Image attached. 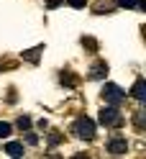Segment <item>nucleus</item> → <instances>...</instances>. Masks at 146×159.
Segmentation results:
<instances>
[{"label": "nucleus", "instance_id": "f257e3e1", "mask_svg": "<svg viewBox=\"0 0 146 159\" xmlns=\"http://www.w3.org/2000/svg\"><path fill=\"white\" fill-rule=\"evenodd\" d=\"M74 134L80 136V139H87V141H90V139L95 136V123L90 121V118L80 116V118L74 121Z\"/></svg>", "mask_w": 146, "mask_h": 159}, {"label": "nucleus", "instance_id": "f03ea898", "mask_svg": "<svg viewBox=\"0 0 146 159\" xmlns=\"http://www.w3.org/2000/svg\"><path fill=\"white\" fill-rule=\"evenodd\" d=\"M100 123L103 126H118L121 123V113L115 111V105H108L100 111Z\"/></svg>", "mask_w": 146, "mask_h": 159}, {"label": "nucleus", "instance_id": "7ed1b4c3", "mask_svg": "<svg viewBox=\"0 0 146 159\" xmlns=\"http://www.w3.org/2000/svg\"><path fill=\"white\" fill-rule=\"evenodd\" d=\"M103 95H105V100H108L110 105H118L123 98H126V93L121 90L118 85H105V90H103Z\"/></svg>", "mask_w": 146, "mask_h": 159}, {"label": "nucleus", "instance_id": "20e7f679", "mask_svg": "<svg viewBox=\"0 0 146 159\" xmlns=\"http://www.w3.org/2000/svg\"><path fill=\"white\" fill-rule=\"evenodd\" d=\"M126 149H128V144H126V139H110L108 141V152L110 154H126Z\"/></svg>", "mask_w": 146, "mask_h": 159}, {"label": "nucleus", "instance_id": "39448f33", "mask_svg": "<svg viewBox=\"0 0 146 159\" xmlns=\"http://www.w3.org/2000/svg\"><path fill=\"white\" fill-rule=\"evenodd\" d=\"M131 95L136 98V100H144V98H146V82H144V80H136V85H133Z\"/></svg>", "mask_w": 146, "mask_h": 159}, {"label": "nucleus", "instance_id": "423d86ee", "mask_svg": "<svg viewBox=\"0 0 146 159\" xmlns=\"http://www.w3.org/2000/svg\"><path fill=\"white\" fill-rule=\"evenodd\" d=\"M5 152L11 154V157H15V159H18V157H23V144H18V141H11V144L5 146Z\"/></svg>", "mask_w": 146, "mask_h": 159}, {"label": "nucleus", "instance_id": "0eeeda50", "mask_svg": "<svg viewBox=\"0 0 146 159\" xmlns=\"http://www.w3.org/2000/svg\"><path fill=\"white\" fill-rule=\"evenodd\" d=\"M121 8H133V11H144V3L141 0H118Z\"/></svg>", "mask_w": 146, "mask_h": 159}, {"label": "nucleus", "instance_id": "6e6552de", "mask_svg": "<svg viewBox=\"0 0 146 159\" xmlns=\"http://www.w3.org/2000/svg\"><path fill=\"white\" fill-rule=\"evenodd\" d=\"M105 75H108V64H95L92 67V80H100V77H105Z\"/></svg>", "mask_w": 146, "mask_h": 159}, {"label": "nucleus", "instance_id": "1a4fd4ad", "mask_svg": "<svg viewBox=\"0 0 146 159\" xmlns=\"http://www.w3.org/2000/svg\"><path fill=\"white\" fill-rule=\"evenodd\" d=\"M11 131H13V126H11V123H3V121H0V139H5Z\"/></svg>", "mask_w": 146, "mask_h": 159}, {"label": "nucleus", "instance_id": "9d476101", "mask_svg": "<svg viewBox=\"0 0 146 159\" xmlns=\"http://www.w3.org/2000/svg\"><path fill=\"white\" fill-rule=\"evenodd\" d=\"M18 126H21V128H28V126H31V118L21 116V118H18Z\"/></svg>", "mask_w": 146, "mask_h": 159}, {"label": "nucleus", "instance_id": "9b49d317", "mask_svg": "<svg viewBox=\"0 0 146 159\" xmlns=\"http://www.w3.org/2000/svg\"><path fill=\"white\" fill-rule=\"evenodd\" d=\"M69 5H74V8H82V5H85V0H69Z\"/></svg>", "mask_w": 146, "mask_h": 159}]
</instances>
